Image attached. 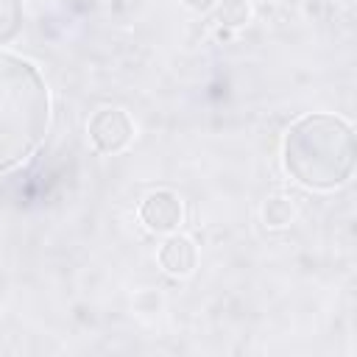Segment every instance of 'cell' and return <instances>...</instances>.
I'll list each match as a JSON object with an SVG mask.
<instances>
[{
    "instance_id": "6da1fadb",
    "label": "cell",
    "mask_w": 357,
    "mask_h": 357,
    "mask_svg": "<svg viewBox=\"0 0 357 357\" xmlns=\"http://www.w3.org/2000/svg\"><path fill=\"white\" fill-rule=\"evenodd\" d=\"M50 100L36 67L0 50V173L22 165L42 142Z\"/></svg>"
},
{
    "instance_id": "7a4b0ae2",
    "label": "cell",
    "mask_w": 357,
    "mask_h": 357,
    "mask_svg": "<svg viewBox=\"0 0 357 357\" xmlns=\"http://www.w3.org/2000/svg\"><path fill=\"white\" fill-rule=\"evenodd\" d=\"M284 167L312 190L340 187L354 170V131L335 114H307L284 134Z\"/></svg>"
},
{
    "instance_id": "3957f363",
    "label": "cell",
    "mask_w": 357,
    "mask_h": 357,
    "mask_svg": "<svg viewBox=\"0 0 357 357\" xmlns=\"http://www.w3.org/2000/svg\"><path fill=\"white\" fill-rule=\"evenodd\" d=\"M134 126L123 109H100L89 120V139L100 153H117L131 142Z\"/></svg>"
},
{
    "instance_id": "277c9868",
    "label": "cell",
    "mask_w": 357,
    "mask_h": 357,
    "mask_svg": "<svg viewBox=\"0 0 357 357\" xmlns=\"http://www.w3.org/2000/svg\"><path fill=\"white\" fill-rule=\"evenodd\" d=\"M139 218L151 231H162V234L176 231L181 223V201L170 190H156L142 201Z\"/></svg>"
},
{
    "instance_id": "5b68a950",
    "label": "cell",
    "mask_w": 357,
    "mask_h": 357,
    "mask_svg": "<svg viewBox=\"0 0 357 357\" xmlns=\"http://www.w3.org/2000/svg\"><path fill=\"white\" fill-rule=\"evenodd\" d=\"M159 262L173 276H187L195 268V245L181 234H170L159 248Z\"/></svg>"
},
{
    "instance_id": "8992f818",
    "label": "cell",
    "mask_w": 357,
    "mask_h": 357,
    "mask_svg": "<svg viewBox=\"0 0 357 357\" xmlns=\"http://www.w3.org/2000/svg\"><path fill=\"white\" fill-rule=\"evenodd\" d=\"M22 28V0H0V45L11 42Z\"/></svg>"
},
{
    "instance_id": "52a82bcc",
    "label": "cell",
    "mask_w": 357,
    "mask_h": 357,
    "mask_svg": "<svg viewBox=\"0 0 357 357\" xmlns=\"http://www.w3.org/2000/svg\"><path fill=\"white\" fill-rule=\"evenodd\" d=\"M215 6H218V22L229 28H240L251 17V6L245 0H218Z\"/></svg>"
},
{
    "instance_id": "ba28073f",
    "label": "cell",
    "mask_w": 357,
    "mask_h": 357,
    "mask_svg": "<svg viewBox=\"0 0 357 357\" xmlns=\"http://www.w3.org/2000/svg\"><path fill=\"white\" fill-rule=\"evenodd\" d=\"M262 215H265V223H268V226H276V229H279V226H287V223L293 220L296 209H293V201H290V198L273 195V198H268Z\"/></svg>"
},
{
    "instance_id": "9c48e42d",
    "label": "cell",
    "mask_w": 357,
    "mask_h": 357,
    "mask_svg": "<svg viewBox=\"0 0 357 357\" xmlns=\"http://www.w3.org/2000/svg\"><path fill=\"white\" fill-rule=\"evenodd\" d=\"M184 3H187L192 11H209V8H212L218 0H184Z\"/></svg>"
}]
</instances>
